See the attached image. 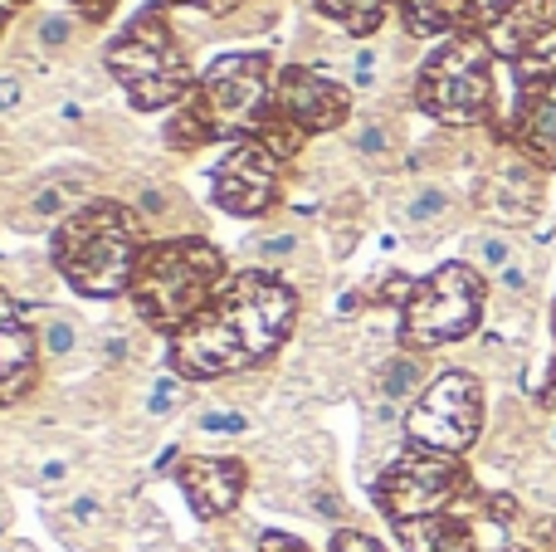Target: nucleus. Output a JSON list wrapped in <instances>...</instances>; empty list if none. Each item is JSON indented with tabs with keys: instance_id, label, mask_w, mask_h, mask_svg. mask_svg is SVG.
I'll use <instances>...</instances> for the list:
<instances>
[{
	"instance_id": "obj_17",
	"label": "nucleus",
	"mask_w": 556,
	"mask_h": 552,
	"mask_svg": "<svg viewBox=\"0 0 556 552\" xmlns=\"http://www.w3.org/2000/svg\"><path fill=\"white\" fill-rule=\"evenodd\" d=\"M395 10L415 39H454L483 25L479 0H395Z\"/></svg>"
},
{
	"instance_id": "obj_10",
	"label": "nucleus",
	"mask_w": 556,
	"mask_h": 552,
	"mask_svg": "<svg viewBox=\"0 0 556 552\" xmlns=\"http://www.w3.org/2000/svg\"><path fill=\"white\" fill-rule=\"evenodd\" d=\"M479 35L518 68V78L556 74V0H498L483 10Z\"/></svg>"
},
{
	"instance_id": "obj_19",
	"label": "nucleus",
	"mask_w": 556,
	"mask_h": 552,
	"mask_svg": "<svg viewBox=\"0 0 556 552\" xmlns=\"http://www.w3.org/2000/svg\"><path fill=\"white\" fill-rule=\"evenodd\" d=\"M317 10H323L327 20H337V25L346 29V35L366 39L381 29V20L391 15V0H313Z\"/></svg>"
},
{
	"instance_id": "obj_16",
	"label": "nucleus",
	"mask_w": 556,
	"mask_h": 552,
	"mask_svg": "<svg viewBox=\"0 0 556 552\" xmlns=\"http://www.w3.org/2000/svg\"><path fill=\"white\" fill-rule=\"evenodd\" d=\"M39 348L25 309L10 293H0V406H15L39 377Z\"/></svg>"
},
{
	"instance_id": "obj_34",
	"label": "nucleus",
	"mask_w": 556,
	"mask_h": 552,
	"mask_svg": "<svg viewBox=\"0 0 556 552\" xmlns=\"http://www.w3.org/2000/svg\"><path fill=\"white\" fill-rule=\"evenodd\" d=\"M68 5H74L84 20H108L117 10V0H68Z\"/></svg>"
},
{
	"instance_id": "obj_25",
	"label": "nucleus",
	"mask_w": 556,
	"mask_h": 552,
	"mask_svg": "<svg viewBox=\"0 0 556 552\" xmlns=\"http://www.w3.org/2000/svg\"><path fill=\"white\" fill-rule=\"evenodd\" d=\"M74 342H78L74 323H64V318H49L45 323V352H49V357H68V352H74Z\"/></svg>"
},
{
	"instance_id": "obj_15",
	"label": "nucleus",
	"mask_w": 556,
	"mask_h": 552,
	"mask_svg": "<svg viewBox=\"0 0 556 552\" xmlns=\"http://www.w3.org/2000/svg\"><path fill=\"white\" fill-rule=\"evenodd\" d=\"M479 205L483 215H493L498 225H532L542 211V166L508 156L498 162L479 186Z\"/></svg>"
},
{
	"instance_id": "obj_11",
	"label": "nucleus",
	"mask_w": 556,
	"mask_h": 552,
	"mask_svg": "<svg viewBox=\"0 0 556 552\" xmlns=\"http://www.w3.org/2000/svg\"><path fill=\"white\" fill-rule=\"evenodd\" d=\"M278 156L264 152L260 142H235L225 152V162L211 172V191L215 205L240 221H254V215H269L278 205V186H283V172H278Z\"/></svg>"
},
{
	"instance_id": "obj_28",
	"label": "nucleus",
	"mask_w": 556,
	"mask_h": 552,
	"mask_svg": "<svg viewBox=\"0 0 556 552\" xmlns=\"http://www.w3.org/2000/svg\"><path fill=\"white\" fill-rule=\"evenodd\" d=\"M327 552H386V548L376 543V538L356 534V528H337L332 543H327Z\"/></svg>"
},
{
	"instance_id": "obj_35",
	"label": "nucleus",
	"mask_w": 556,
	"mask_h": 552,
	"mask_svg": "<svg viewBox=\"0 0 556 552\" xmlns=\"http://www.w3.org/2000/svg\"><path fill=\"white\" fill-rule=\"evenodd\" d=\"M39 39H45L49 49H59L68 39V20L64 15H54V20H45V25H39Z\"/></svg>"
},
{
	"instance_id": "obj_48",
	"label": "nucleus",
	"mask_w": 556,
	"mask_h": 552,
	"mask_svg": "<svg viewBox=\"0 0 556 552\" xmlns=\"http://www.w3.org/2000/svg\"><path fill=\"white\" fill-rule=\"evenodd\" d=\"M0 552H15V548H0Z\"/></svg>"
},
{
	"instance_id": "obj_36",
	"label": "nucleus",
	"mask_w": 556,
	"mask_h": 552,
	"mask_svg": "<svg viewBox=\"0 0 556 552\" xmlns=\"http://www.w3.org/2000/svg\"><path fill=\"white\" fill-rule=\"evenodd\" d=\"M260 552H307V543H298V538H288V534H264Z\"/></svg>"
},
{
	"instance_id": "obj_18",
	"label": "nucleus",
	"mask_w": 556,
	"mask_h": 552,
	"mask_svg": "<svg viewBox=\"0 0 556 552\" xmlns=\"http://www.w3.org/2000/svg\"><path fill=\"white\" fill-rule=\"evenodd\" d=\"M395 538H401L405 552H479L469 514L410 518V524H395Z\"/></svg>"
},
{
	"instance_id": "obj_44",
	"label": "nucleus",
	"mask_w": 556,
	"mask_h": 552,
	"mask_svg": "<svg viewBox=\"0 0 556 552\" xmlns=\"http://www.w3.org/2000/svg\"><path fill=\"white\" fill-rule=\"evenodd\" d=\"M142 211H152V215L162 211V191H147V196H142Z\"/></svg>"
},
{
	"instance_id": "obj_13",
	"label": "nucleus",
	"mask_w": 556,
	"mask_h": 552,
	"mask_svg": "<svg viewBox=\"0 0 556 552\" xmlns=\"http://www.w3.org/2000/svg\"><path fill=\"white\" fill-rule=\"evenodd\" d=\"M274 108L283 117H293L303 133H332V127H342L352 117V93L337 78H327L323 68L293 64L278 74Z\"/></svg>"
},
{
	"instance_id": "obj_3",
	"label": "nucleus",
	"mask_w": 556,
	"mask_h": 552,
	"mask_svg": "<svg viewBox=\"0 0 556 552\" xmlns=\"http://www.w3.org/2000/svg\"><path fill=\"white\" fill-rule=\"evenodd\" d=\"M142 250L147 244L137 230V215L117 201L78 205L54 230V269L84 299H117V293L132 289Z\"/></svg>"
},
{
	"instance_id": "obj_33",
	"label": "nucleus",
	"mask_w": 556,
	"mask_h": 552,
	"mask_svg": "<svg viewBox=\"0 0 556 552\" xmlns=\"http://www.w3.org/2000/svg\"><path fill=\"white\" fill-rule=\"evenodd\" d=\"M162 5H191V10H205V15H230L244 0H162Z\"/></svg>"
},
{
	"instance_id": "obj_8",
	"label": "nucleus",
	"mask_w": 556,
	"mask_h": 552,
	"mask_svg": "<svg viewBox=\"0 0 556 552\" xmlns=\"http://www.w3.org/2000/svg\"><path fill=\"white\" fill-rule=\"evenodd\" d=\"M274 64L260 49H235L220 54L205 78L195 84V103L205 108L215 137H244L250 142L264 127V117L274 113Z\"/></svg>"
},
{
	"instance_id": "obj_5",
	"label": "nucleus",
	"mask_w": 556,
	"mask_h": 552,
	"mask_svg": "<svg viewBox=\"0 0 556 552\" xmlns=\"http://www.w3.org/2000/svg\"><path fill=\"white\" fill-rule=\"evenodd\" d=\"M493 49L479 29L454 35L415 74V103L444 127L493 123Z\"/></svg>"
},
{
	"instance_id": "obj_21",
	"label": "nucleus",
	"mask_w": 556,
	"mask_h": 552,
	"mask_svg": "<svg viewBox=\"0 0 556 552\" xmlns=\"http://www.w3.org/2000/svg\"><path fill=\"white\" fill-rule=\"evenodd\" d=\"M250 142H260L264 152H274V156H278V162H293V156L303 152L307 133H303V127L293 123V117H283V113H278V108H274V113L264 117V127H260V133L250 137Z\"/></svg>"
},
{
	"instance_id": "obj_39",
	"label": "nucleus",
	"mask_w": 556,
	"mask_h": 552,
	"mask_svg": "<svg viewBox=\"0 0 556 552\" xmlns=\"http://www.w3.org/2000/svg\"><path fill=\"white\" fill-rule=\"evenodd\" d=\"M538 406H547V411H556V362L547 367V381H542V391H538Z\"/></svg>"
},
{
	"instance_id": "obj_46",
	"label": "nucleus",
	"mask_w": 556,
	"mask_h": 552,
	"mask_svg": "<svg viewBox=\"0 0 556 552\" xmlns=\"http://www.w3.org/2000/svg\"><path fill=\"white\" fill-rule=\"evenodd\" d=\"M552 338H556V309H552Z\"/></svg>"
},
{
	"instance_id": "obj_30",
	"label": "nucleus",
	"mask_w": 556,
	"mask_h": 552,
	"mask_svg": "<svg viewBox=\"0 0 556 552\" xmlns=\"http://www.w3.org/2000/svg\"><path fill=\"white\" fill-rule=\"evenodd\" d=\"M498 289H508V293H528V289H532V269H528V264L513 260L508 269L498 274Z\"/></svg>"
},
{
	"instance_id": "obj_32",
	"label": "nucleus",
	"mask_w": 556,
	"mask_h": 552,
	"mask_svg": "<svg viewBox=\"0 0 556 552\" xmlns=\"http://www.w3.org/2000/svg\"><path fill=\"white\" fill-rule=\"evenodd\" d=\"M64 205H68V196L59 191V186H45V191L35 196V205H29V211H35V215H59Z\"/></svg>"
},
{
	"instance_id": "obj_14",
	"label": "nucleus",
	"mask_w": 556,
	"mask_h": 552,
	"mask_svg": "<svg viewBox=\"0 0 556 552\" xmlns=\"http://www.w3.org/2000/svg\"><path fill=\"white\" fill-rule=\"evenodd\" d=\"M176 485L186 489L195 518L211 524V518L235 514L250 475H244V460H230V455H186L181 465H176Z\"/></svg>"
},
{
	"instance_id": "obj_12",
	"label": "nucleus",
	"mask_w": 556,
	"mask_h": 552,
	"mask_svg": "<svg viewBox=\"0 0 556 552\" xmlns=\"http://www.w3.org/2000/svg\"><path fill=\"white\" fill-rule=\"evenodd\" d=\"M503 137L522 162L556 172V74L518 78V98H513V117Z\"/></svg>"
},
{
	"instance_id": "obj_38",
	"label": "nucleus",
	"mask_w": 556,
	"mask_h": 552,
	"mask_svg": "<svg viewBox=\"0 0 556 552\" xmlns=\"http://www.w3.org/2000/svg\"><path fill=\"white\" fill-rule=\"evenodd\" d=\"M260 250L269 254V260H283V254H293V235H274V240H264Z\"/></svg>"
},
{
	"instance_id": "obj_23",
	"label": "nucleus",
	"mask_w": 556,
	"mask_h": 552,
	"mask_svg": "<svg viewBox=\"0 0 556 552\" xmlns=\"http://www.w3.org/2000/svg\"><path fill=\"white\" fill-rule=\"evenodd\" d=\"M473 260H479V269L503 274L513 260H518V244H513L508 235H479V240H473Z\"/></svg>"
},
{
	"instance_id": "obj_29",
	"label": "nucleus",
	"mask_w": 556,
	"mask_h": 552,
	"mask_svg": "<svg viewBox=\"0 0 556 552\" xmlns=\"http://www.w3.org/2000/svg\"><path fill=\"white\" fill-rule=\"evenodd\" d=\"M176 401H181V381L166 377V381H156V391H152V401H147V411H152V416H166Z\"/></svg>"
},
{
	"instance_id": "obj_22",
	"label": "nucleus",
	"mask_w": 556,
	"mask_h": 552,
	"mask_svg": "<svg viewBox=\"0 0 556 552\" xmlns=\"http://www.w3.org/2000/svg\"><path fill=\"white\" fill-rule=\"evenodd\" d=\"M420 381H425V362L415 352H401L381 367V397L386 401H410L420 397Z\"/></svg>"
},
{
	"instance_id": "obj_1",
	"label": "nucleus",
	"mask_w": 556,
	"mask_h": 552,
	"mask_svg": "<svg viewBox=\"0 0 556 552\" xmlns=\"http://www.w3.org/2000/svg\"><path fill=\"white\" fill-rule=\"evenodd\" d=\"M298 293L269 269H244L215 293V303L172 338V367L181 381H215L269 362L288 342Z\"/></svg>"
},
{
	"instance_id": "obj_40",
	"label": "nucleus",
	"mask_w": 556,
	"mask_h": 552,
	"mask_svg": "<svg viewBox=\"0 0 556 552\" xmlns=\"http://www.w3.org/2000/svg\"><path fill=\"white\" fill-rule=\"evenodd\" d=\"M356 74H362V84H371V78H376V54H371V49H362V54H356Z\"/></svg>"
},
{
	"instance_id": "obj_42",
	"label": "nucleus",
	"mask_w": 556,
	"mask_h": 552,
	"mask_svg": "<svg viewBox=\"0 0 556 552\" xmlns=\"http://www.w3.org/2000/svg\"><path fill=\"white\" fill-rule=\"evenodd\" d=\"M0 108H20V84L15 78H0Z\"/></svg>"
},
{
	"instance_id": "obj_43",
	"label": "nucleus",
	"mask_w": 556,
	"mask_h": 552,
	"mask_svg": "<svg viewBox=\"0 0 556 552\" xmlns=\"http://www.w3.org/2000/svg\"><path fill=\"white\" fill-rule=\"evenodd\" d=\"M317 514H323V518H337V514H342V504H337L332 494H323V499H317Z\"/></svg>"
},
{
	"instance_id": "obj_2",
	"label": "nucleus",
	"mask_w": 556,
	"mask_h": 552,
	"mask_svg": "<svg viewBox=\"0 0 556 552\" xmlns=\"http://www.w3.org/2000/svg\"><path fill=\"white\" fill-rule=\"evenodd\" d=\"M225 284H230L225 254L201 235H176V240L147 244L127 293H132V309L147 328L176 338L211 309Z\"/></svg>"
},
{
	"instance_id": "obj_37",
	"label": "nucleus",
	"mask_w": 556,
	"mask_h": 552,
	"mask_svg": "<svg viewBox=\"0 0 556 552\" xmlns=\"http://www.w3.org/2000/svg\"><path fill=\"white\" fill-rule=\"evenodd\" d=\"M59 479H68V465H64V460H49V465L39 469V485H45V489H54Z\"/></svg>"
},
{
	"instance_id": "obj_9",
	"label": "nucleus",
	"mask_w": 556,
	"mask_h": 552,
	"mask_svg": "<svg viewBox=\"0 0 556 552\" xmlns=\"http://www.w3.org/2000/svg\"><path fill=\"white\" fill-rule=\"evenodd\" d=\"M483 430V387L469 372H444L405 411V436L420 450L464 455Z\"/></svg>"
},
{
	"instance_id": "obj_27",
	"label": "nucleus",
	"mask_w": 556,
	"mask_h": 552,
	"mask_svg": "<svg viewBox=\"0 0 556 552\" xmlns=\"http://www.w3.org/2000/svg\"><path fill=\"white\" fill-rule=\"evenodd\" d=\"M415 293V279H405V274H386V279H376V289H371V299L376 303H401L405 309V299Z\"/></svg>"
},
{
	"instance_id": "obj_20",
	"label": "nucleus",
	"mask_w": 556,
	"mask_h": 552,
	"mask_svg": "<svg viewBox=\"0 0 556 552\" xmlns=\"http://www.w3.org/2000/svg\"><path fill=\"white\" fill-rule=\"evenodd\" d=\"M205 142H215V127H211L205 108L195 103V93H191L172 113V123H166V147H172V152H195V147H205Z\"/></svg>"
},
{
	"instance_id": "obj_41",
	"label": "nucleus",
	"mask_w": 556,
	"mask_h": 552,
	"mask_svg": "<svg viewBox=\"0 0 556 552\" xmlns=\"http://www.w3.org/2000/svg\"><path fill=\"white\" fill-rule=\"evenodd\" d=\"M362 152H386V133H381V127H366V133H362Z\"/></svg>"
},
{
	"instance_id": "obj_7",
	"label": "nucleus",
	"mask_w": 556,
	"mask_h": 552,
	"mask_svg": "<svg viewBox=\"0 0 556 552\" xmlns=\"http://www.w3.org/2000/svg\"><path fill=\"white\" fill-rule=\"evenodd\" d=\"M483 318V274L473 264H440L430 279H415L401 309V342L410 352H434L469 338Z\"/></svg>"
},
{
	"instance_id": "obj_6",
	"label": "nucleus",
	"mask_w": 556,
	"mask_h": 552,
	"mask_svg": "<svg viewBox=\"0 0 556 552\" xmlns=\"http://www.w3.org/2000/svg\"><path fill=\"white\" fill-rule=\"evenodd\" d=\"M473 479L459 455H440V450L410 446L401 460L381 469L376 479V504L391 524H410V518L430 514H473Z\"/></svg>"
},
{
	"instance_id": "obj_31",
	"label": "nucleus",
	"mask_w": 556,
	"mask_h": 552,
	"mask_svg": "<svg viewBox=\"0 0 556 552\" xmlns=\"http://www.w3.org/2000/svg\"><path fill=\"white\" fill-rule=\"evenodd\" d=\"M68 518L93 528V524H103V504H98V499H74V504H68Z\"/></svg>"
},
{
	"instance_id": "obj_45",
	"label": "nucleus",
	"mask_w": 556,
	"mask_h": 552,
	"mask_svg": "<svg viewBox=\"0 0 556 552\" xmlns=\"http://www.w3.org/2000/svg\"><path fill=\"white\" fill-rule=\"evenodd\" d=\"M108 357L123 362V357H127V342H123V338H113V342H108Z\"/></svg>"
},
{
	"instance_id": "obj_24",
	"label": "nucleus",
	"mask_w": 556,
	"mask_h": 552,
	"mask_svg": "<svg viewBox=\"0 0 556 552\" xmlns=\"http://www.w3.org/2000/svg\"><path fill=\"white\" fill-rule=\"evenodd\" d=\"M444 211H450V191H440V186H420V191L410 196V205H405V215H410L415 225H434Z\"/></svg>"
},
{
	"instance_id": "obj_47",
	"label": "nucleus",
	"mask_w": 556,
	"mask_h": 552,
	"mask_svg": "<svg viewBox=\"0 0 556 552\" xmlns=\"http://www.w3.org/2000/svg\"><path fill=\"white\" fill-rule=\"evenodd\" d=\"M552 450H556V426H552Z\"/></svg>"
},
{
	"instance_id": "obj_26",
	"label": "nucleus",
	"mask_w": 556,
	"mask_h": 552,
	"mask_svg": "<svg viewBox=\"0 0 556 552\" xmlns=\"http://www.w3.org/2000/svg\"><path fill=\"white\" fill-rule=\"evenodd\" d=\"M201 430H205V436H244V430H250V421H244L240 411H205Z\"/></svg>"
},
{
	"instance_id": "obj_4",
	"label": "nucleus",
	"mask_w": 556,
	"mask_h": 552,
	"mask_svg": "<svg viewBox=\"0 0 556 552\" xmlns=\"http://www.w3.org/2000/svg\"><path fill=\"white\" fill-rule=\"evenodd\" d=\"M108 74L123 84L127 103L137 113H162L172 103H186L195 93V74H191V59L181 54L176 45V29L172 20L162 15V0L147 5L123 35L108 45Z\"/></svg>"
}]
</instances>
